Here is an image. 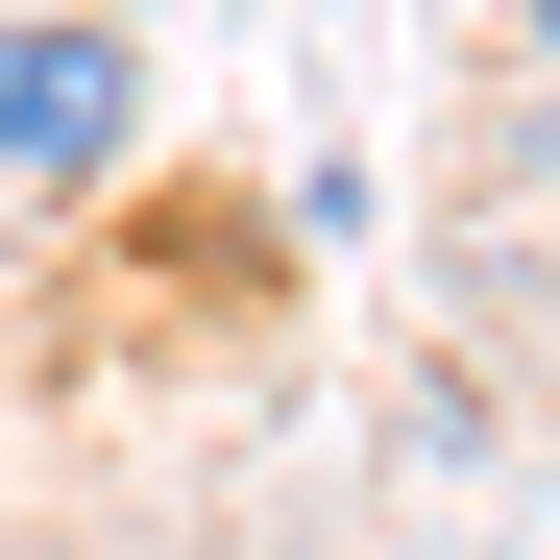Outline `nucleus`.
Wrapping results in <instances>:
<instances>
[{
    "label": "nucleus",
    "mask_w": 560,
    "mask_h": 560,
    "mask_svg": "<svg viewBox=\"0 0 560 560\" xmlns=\"http://www.w3.org/2000/svg\"><path fill=\"white\" fill-rule=\"evenodd\" d=\"M147 147V49L122 25H49V0H0V196H98Z\"/></svg>",
    "instance_id": "1"
},
{
    "label": "nucleus",
    "mask_w": 560,
    "mask_h": 560,
    "mask_svg": "<svg viewBox=\"0 0 560 560\" xmlns=\"http://www.w3.org/2000/svg\"><path fill=\"white\" fill-rule=\"evenodd\" d=\"M512 25H536V49H560V0H512Z\"/></svg>",
    "instance_id": "2"
}]
</instances>
